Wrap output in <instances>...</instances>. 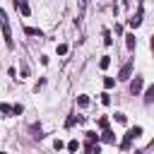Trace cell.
<instances>
[{"label":"cell","mask_w":154,"mask_h":154,"mask_svg":"<svg viewBox=\"0 0 154 154\" xmlns=\"http://www.w3.org/2000/svg\"><path fill=\"white\" fill-rule=\"evenodd\" d=\"M77 149H79V142H77V140H70V142H67V152H70V154H75Z\"/></svg>","instance_id":"obj_12"},{"label":"cell","mask_w":154,"mask_h":154,"mask_svg":"<svg viewBox=\"0 0 154 154\" xmlns=\"http://www.w3.org/2000/svg\"><path fill=\"white\" fill-rule=\"evenodd\" d=\"M132 65H135V60H128L123 67H120V72H118V79H130V75H132Z\"/></svg>","instance_id":"obj_3"},{"label":"cell","mask_w":154,"mask_h":154,"mask_svg":"<svg viewBox=\"0 0 154 154\" xmlns=\"http://www.w3.org/2000/svg\"><path fill=\"white\" fill-rule=\"evenodd\" d=\"M103 43H106V46H111V43H113V38H111V34H108V31H103Z\"/></svg>","instance_id":"obj_22"},{"label":"cell","mask_w":154,"mask_h":154,"mask_svg":"<svg viewBox=\"0 0 154 154\" xmlns=\"http://www.w3.org/2000/svg\"><path fill=\"white\" fill-rule=\"evenodd\" d=\"M128 24H130L132 29H137V26L142 24V5H140V10H137V14H132V17L128 19Z\"/></svg>","instance_id":"obj_4"},{"label":"cell","mask_w":154,"mask_h":154,"mask_svg":"<svg viewBox=\"0 0 154 154\" xmlns=\"http://www.w3.org/2000/svg\"><path fill=\"white\" fill-rule=\"evenodd\" d=\"M12 113H14V116H22V113H24V106H22V103H14V106H12Z\"/></svg>","instance_id":"obj_17"},{"label":"cell","mask_w":154,"mask_h":154,"mask_svg":"<svg viewBox=\"0 0 154 154\" xmlns=\"http://www.w3.org/2000/svg\"><path fill=\"white\" fill-rule=\"evenodd\" d=\"M113 118H116V123H120V125H123V123H125V120H128V118H125V113H116V116H113Z\"/></svg>","instance_id":"obj_21"},{"label":"cell","mask_w":154,"mask_h":154,"mask_svg":"<svg viewBox=\"0 0 154 154\" xmlns=\"http://www.w3.org/2000/svg\"><path fill=\"white\" fill-rule=\"evenodd\" d=\"M0 111H2L5 116H10V113H12V106H10V103H0Z\"/></svg>","instance_id":"obj_19"},{"label":"cell","mask_w":154,"mask_h":154,"mask_svg":"<svg viewBox=\"0 0 154 154\" xmlns=\"http://www.w3.org/2000/svg\"><path fill=\"white\" fill-rule=\"evenodd\" d=\"M24 34H26V36H38V38L43 36V31H41L38 26H24Z\"/></svg>","instance_id":"obj_7"},{"label":"cell","mask_w":154,"mask_h":154,"mask_svg":"<svg viewBox=\"0 0 154 154\" xmlns=\"http://www.w3.org/2000/svg\"><path fill=\"white\" fill-rule=\"evenodd\" d=\"M101 103H103V106H108V103H111V94H106V91H103V94H101Z\"/></svg>","instance_id":"obj_20"},{"label":"cell","mask_w":154,"mask_h":154,"mask_svg":"<svg viewBox=\"0 0 154 154\" xmlns=\"http://www.w3.org/2000/svg\"><path fill=\"white\" fill-rule=\"evenodd\" d=\"M142 82H144V79H142V77H135V79H132V82H130V91H132V94H135V96H137V94H140V91H142Z\"/></svg>","instance_id":"obj_6"},{"label":"cell","mask_w":154,"mask_h":154,"mask_svg":"<svg viewBox=\"0 0 154 154\" xmlns=\"http://www.w3.org/2000/svg\"><path fill=\"white\" fill-rule=\"evenodd\" d=\"M137 137H142V125H135V128H130V130L125 132V137H123L120 147H123V149H128V147H130V142H132V140H137Z\"/></svg>","instance_id":"obj_2"},{"label":"cell","mask_w":154,"mask_h":154,"mask_svg":"<svg viewBox=\"0 0 154 154\" xmlns=\"http://www.w3.org/2000/svg\"><path fill=\"white\" fill-rule=\"evenodd\" d=\"M63 147H65V144H63V140H55V142H53V149H55V152H60Z\"/></svg>","instance_id":"obj_23"},{"label":"cell","mask_w":154,"mask_h":154,"mask_svg":"<svg viewBox=\"0 0 154 154\" xmlns=\"http://www.w3.org/2000/svg\"><path fill=\"white\" fill-rule=\"evenodd\" d=\"M123 5H130V0H123Z\"/></svg>","instance_id":"obj_25"},{"label":"cell","mask_w":154,"mask_h":154,"mask_svg":"<svg viewBox=\"0 0 154 154\" xmlns=\"http://www.w3.org/2000/svg\"><path fill=\"white\" fill-rule=\"evenodd\" d=\"M108 65H111V58H108V55H103V58L99 60V67H101V70H106Z\"/></svg>","instance_id":"obj_13"},{"label":"cell","mask_w":154,"mask_h":154,"mask_svg":"<svg viewBox=\"0 0 154 154\" xmlns=\"http://www.w3.org/2000/svg\"><path fill=\"white\" fill-rule=\"evenodd\" d=\"M75 123H79V118H77V116H70V118L65 120V128H72Z\"/></svg>","instance_id":"obj_18"},{"label":"cell","mask_w":154,"mask_h":154,"mask_svg":"<svg viewBox=\"0 0 154 154\" xmlns=\"http://www.w3.org/2000/svg\"><path fill=\"white\" fill-rule=\"evenodd\" d=\"M154 101V87H147V91H144V103H152Z\"/></svg>","instance_id":"obj_9"},{"label":"cell","mask_w":154,"mask_h":154,"mask_svg":"<svg viewBox=\"0 0 154 154\" xmlns=\"http://www.w3.org/2000/svg\"><path fill=\"white\" fill-rule=\"evenodd\" d=\"M101 140H103V142H116V135H113L111 130H103V135H101Z\"/></svg>","instance_id":"obj_11"},{"label":"cell","mask_w":154,"mask_h":154,"mask_svg":"<svg viewBox=\"0 0 154 154\" xmlns=\"http://www.w3.org/2000/svg\"><path fill=\"white\" fill-rule=\"evenodd\" d=\"M29 75V67H26V63H22V77H26Z\"/></svg>","instance_id":"obj_24"},{"label":"cell","mask_w":154,"mask_h":154,"mask_svg":"<svg viewBox=\"0 0 154 154\" xmlns=\"http://www.w3.org/2000/svg\"><path fill=\"white\" fill-rule=\"evenodd\" d=\"M96 125H99L101 130H108V118H106V116H103V118H99V120H96Z\"/></svg>","instance_id":"obj_15"},{"label":"cell","mask_w":154,"mask_h":154,"mask_svg":"<svg viewBox=\"0 0 154 154\" xmlns=\"http://www.w3.org/2000/svg\"><path fill=\"white\" fill-rule=\"evenodd\" d=\"M103 87H106V89H113V87H116V79H113V77H103Z\"/></svg>","instance_id":"obj_14"},{"label":"cell","mask_w":154,"mask_h":154,"mask_svg":"<svg viewBox=\"0 0 154 154\" xmlns=\"http://www.w3.org/2000/svg\"><path fill=\"white\" fill-rule=\"evenodd\" d=\"M0 154H5V152H0Z\"/></svg>","instance_id":"obj_26"},{"label":"cell","mask_w":154,"mask_h":154,"mask_svg":"<svg viewBox=\"0 0 154 154\" xmlns=\"http://www.w3.org/2000/svg\"><path fill=\"white\" fill-rule=\"evenodd\" d=\"M55 53H58V55H65V53H67V46H65V43H58V46H55Z\"/></svg>","instance_id":"obj_16"},{"label":"cell","mask_w":154,"mask_h":154,"mask_svg":"<svg viewBox=\"0 0 154 154\" xmlns=\"http://www.w3.org/2000/svg\"><path fill=\"white\" fill-rule=\"evenodd\" d=\"M77 106H82V108L89 106V96H87V94H79V96H77Z\"/></svg>","instance_id":"obj_10"},{"label":"cell","mask_w":154,"mask_h":154,"mask_svg":"<svg viewBox=\"0 0 154 154\" xmlns=\"http://www.w3.org/2000/svg\"><path fill=\"white\" fill-rule=\"evenodd\" d=\"M0 29H2V38H5V46L7 48H14V38H12V29H10V22H7V12L0 7Z\"/></svg>","instance_id":"obj_1"},{"label":"cell","mask_w":154,"mask_h":154,"mask_svg":"<svg viewBox=\"0 0 154 154\" xmlns=\"http://www.w3.org/2000/svg\"><path fill=\"white\" fill-rule=\"evenodd\" d=\"M14 2H17V10L22 12V17H29V14H31V7H29L26 0H14Z\"/></svg>","instance_id":"obj_5"},{"label":"cell","mask_w":154,"mask_h":154,"mask_svg":"<svg viewBox=\"0 0 154 154\" xmlns=\"http://www.w3.org/2000/svg\"><path fill=\"white\" fill-rule=\"evenodd\" d=\"M125 46H128V51H130V53L135 51V46H137V41H135V34H128V36H125Z\"/></svg>","instance_id":"obj_8"}]
</instances>
